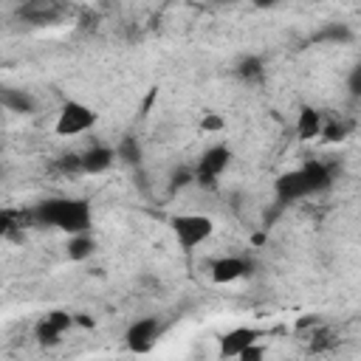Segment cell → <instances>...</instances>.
<instances>
[{
  "label": "cell",
  "mask_w": 361,
  "mask_h": 361,
  "mask_svg": "<svg viewBox=\"0 0 361 361\" xmlns=\"http://www.w3.org/2000/svg\"><path fill=\"white\" fill-rule=\"evenodd\" d=\"M330 183H333L330 169L319 161H307V164L279 175L274 183V195L279 203H296V200H305L316 192H324Z\"/></svg>",
  "instance_id": "cell-1"
},
{
  "label": "cell",
  "mask_w": 361,
  "mask_h": 361,
  "mask_svg": "<svg viewBox=\"0 0 361 361\" xmlns=\"http://www.w3.org/2000/svg\"><path fill=\"white\" fill-rule=\"evenodd\" d=\"M34 217H37V223L62 228L71 237L90 231V206L76 197H48L42 203H37Z\"/></svg>",
  "instance_id": "cell-2"
},
{
  "label": "cell",
  "mask_w": 361,
  "mask_h": 361,
  "mask_svg": "<svg viewBox=\"0 0 361 361\" xmlns=\"http://www.w3.org/2000/svg\"><path fill=\"white\" fill-rule=\"evenodd\" d=\"M169 226H172V237L180 251H195L214 234V220L206 214H195V212L175 214Z\"/></svg>",
  "instance_id": "cell-3"
},
{
  "label": "cell",
  "mask_w": 361,
  "mask_h": 361,
  "mask_svg": "<svg viewBox=\"0 0 361 361\" xmlns=\"http://www.w3.org/2000/svg\"><path fill=\"white\" fill-rule=\"evenodd\" d=\"M96 121H99V113H96L90 104H85V102H79V99H68V102L59 107V113H56L54 133L62 135V138H73V135H82V133L93 130Z\"/></svg>",
  "instance_id": "cell-4"
},
{
  "label": "cell",
  "mask_w": 361,
  "mask_h": 361,
  "mask_svg": "<svg viewBox=\"0 0 361 361\" xmlns=\"http://www.w3.org/2000/svg\"><path fill=\"white\" fill-rule=\"evenodd\" d=\"M161 333H164V324H161L158 316H141V319H135V322L127 327V333H124V344H127L130 353H135V355H147V353L155 350Z\"/></svg>",
  "instance_id": "cell-5"
},
{
  "label": "cell",
  "mask_w": 361,
  "mask_h": 361,
  "mask_svg": "<svg viewBox=\"0 0 361 361\" xmlns=\"http://www.w3.org/2000/svg\"><path fill=\"white\" fill-rule=\"evenodd\" d=\"M228 161H231V149H228L226 144L209 147V149L200 155L197 166H195V180H200V183H214V180L226 172Z\"/></svg>",
  "instance_id": "cell-6"
},
{
  "label": "cell",
  "mask_w": 361,
  "mask_h": 361,
  "mask_svg": "<svg viewBox=\"0 0 361 361\" xmlns=\"http://www.w3.org/2000/svg\"><path fill=\"white\" fill-rule=\"evenodd\" d=\"M257 341H259V330L257 327H231V330H226L220 336L217 353H220V358H240Z\"/></svg>",
  "instance_id": "cell-7"
},
{
  "label": "cell",
  "mask_w": 361,
  "mask_h": 361,
  "mask_svg": "<svg viewBox=\"0 0 361 361\" xmlns=\"http://www.w3.org/2000/svg\"><path fill=\"white\" fill-rule=\"evenodd\" d=\"M116 161V149L104 147V144H93L90 149H85L79 155V172L85 175H104Z\"/></svg>",
  "instance_id": "cell-8"
},
{
  "label": "cell",
  "mask_w": 361,
  "mask_h": 361,
  "mask_svg": "<svg viewBox=\"0 0 361 361\" xmlns=\"http://www.w3.org/2000/svg\"><path fill=\"white\" fill-rule=\"evenodd\" d=\"M71 316L68 313H62V310H54V313H48L39 324H37V341L42 344V347H54V344H59L62 341V336H65V330L71 327Z\"/></svg>",
  "instance_id": "cell-9"
},
{
  "label": "cell",
  "mask_w": 361,
  "mask_h": 361,
  "mask_svg": "<svg viewBox=\"0 0 361 361\" xmlns=\"http://www.w3.org/2000/svg\"><path fill=\"white\" fill-rule=\"evenodd\" d=\"M248 259L245 257H220L214 265H212V279L217 285H231L237 279H243L248 274Z\"/></svg>",
  "instance_id": "cell-10"
},
{
  "label": "cell",
  "mask_w": 361,
  "mask_h": 361,
  "mask_svg": "<svg viewBox=\"0 0 361 361\" xmlns=\"http://www.w3.org/2000/svg\"><path fill=\"white\" fill-rule=\"evenodd\" d=\"M0 104H3L8 113H20V116H31V113L37 110V99H34L28 90L11 87V85H6V87L0 90Z\"/></svg>",
  "instance_id": "cell-11"
},
{
  "label": "cell",
  "mask_w": 361,
  "mask_h": 361,
  "mask_svg": "<svg viewBox=\"0 0 361 361\" xmlns=\"http://www.w3.org/2000/svg\"><path fill=\"white\" fill-rule=\"evenodd\" d=\"M296 135L302 141H313V138H322L324 133V116L316 110V107H302L296 113Z\"/></svg>",
  "instance_id": "cell-12"
},
{
  "label": "cell",
  "mask_w": 361,
  "mask_h": 361,
  "mask_svg": "<svg viewBox=\"0 0 361 361\" xmlns=\"http://www.w3.org/2000/svg\"><path fill=\"white\" fill-rule=\"evenodd\" d=\"M68 259H73V262H85V259H90L93 257V251H96V240H93V234L90 231H82V234H73L71 240H68Z\"/></svg>",
  "instance_id": "cell-13"
},
{
  "label": "cell",
  "mask_w": 361,
  "mask_h": 361,
  "mask_svg": "<svg viewBox=\"0 0 361 361\" xmlns=\"http://www.w3.org/2000/svg\"><path fill=\"white\" fill-rule=\"evenodd\" d=\"M59 14H62V8L54 3H28L20 8V17H25L28 23H56Z\"/></svg>",
  "instance_id": "cell-14"
},
{
  "label": "cell",
  "mask_w": 361,
  "mask_h": 361,
  "mask_svg": "<svg viewBox=\"0 0 361 361\" xmlns=\"http://www.w3.org/2000/svg\"><path fill=\"white\" fill-rule=\"evenodd\" d=\"M116 158H121V161H124V164H130V166L141 164V144H138L133 135L121 138V144L116 147Z\"/></svg>",
  "instance_id": "cell-15"
},
{
  "label": "cell",
  "mask_w": 361,
  "mask_h": 361,
  "mask_svg": "<svg viewBox=\"0 0 361 361\" xmlns=\"http://www.w3.org/2000/svg\"><path fill=\"white\" fill-rule=\"evenodd\" d=\"M237 73L243 76V79H259L262 76V59L259 56H245L240 65H237Z\"/></svg>",
  "instance_id": "cell-16"
},
{
  "label": "cell",
  "mask_w": 361,
  "mask_h": 361,
  "mask_svg": "<svg viewBox=\"0 0 361 361\" xmlns=\"http://www.w3.org/2000/svg\"><path fill=\"white\" fill-rule=\"evenodd\" d=\"M347 87L353 96H361V62L350 68V76H347Z\"/></svg>",
  "instance_id": "cell-17"
},
{
  "label": "cell",
  "mask_w": 361,
  "mask_h": 361,
  "mask_svg": "<svg viewBox=\"0 0 361 361\" xmlns=\"http://www.w3.org/2000/svg\"><path fill=\"white\" fill-rule=\"evenodd\" d=\"M237 361H265V347H262V341H257V344H251Z\"/></svg>",
  "instance_id": "cell-18"
},
{
  "label": "cell",
  "mask_w": 361,
  "mask_h": 361,
  "mask_svg": "<svg viewBox=\"0 0 361 361\" xmlns=\"http://www.w3.org/2000/svg\"><path fill=\"white\" fill-rule=\"evenodd\" d=\"M223 127V118H217V116H206L203 118V130H220Z\"/></svg>",
  "instance_id": "cell-19"
}]
</instances>
